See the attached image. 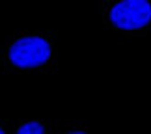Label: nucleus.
Segmentation results:
<instances>
[{"label": "nucleus", "mask_w": 151, "mask_h": 134, "mask_svg": "<svg viewBox=\"0 0 151 134\" xmlns=\"http://www.w3.org/2000/svg\"><path fill=\"white\" fill-rule=\"evenodd\" d=\"M50 58V45L39 36L21 37L9 47V60L17 67H37Z\"/></svg>", "instance_id": "1"}, {"label": "nucleus", "mask_w": 151, "mask_h": 134, "mask_svg": "<svg viewBox=\"0 0 151 134\" xmlns=\"http://www.w3.org/2000/svg\"><path fill=\"white\" fill-rule=\"evenodd\" d=\"M110 22L121 30H138L151 22V4L146 0H123L112 6Z\"/></svg>", "instance_id": "2"}, {"label": "nucleus", "mask_w": 151, "mask_h": 134, "mask_svg": "<svg viewBox=\"0 0 151 134\" xmlns=\"http://www.w3.org/2000/svg\"><path fill=\"white\" fill-rule=\"evenodd\" d=\"M17 134H43V125L37 123V121H30V123H24L22 127H19Z\"/></svg>", "instance_id": "3"}, {"label": "nucleus", "mask_w": 151, "mask_h": 134, "mask_svg": "<svg viewBox=\"0 0 151 134\" xmlns=\"http://www.w3.org/2000/svg\"><path fill=\"white\" fill-rule=\"evenodd\" d=\"M69 134H84V132H69Z\"/></svg>", "instance_id": "4"}, {"label": "nucleus", "mask_w": 151, "mask_h": 134, "mask_svg": "<svg viewBox=\"0 0 151 134\" xmlns=\"http://www.w3.org/2000/svg\"><path fill=\"white\" fill-rule=\"evenodd\" d=\"M0 134H4V132H2V129H0Z\"/></svg>", "instance_id": "5"}]
</instances>
